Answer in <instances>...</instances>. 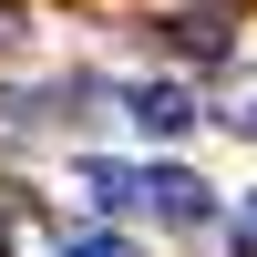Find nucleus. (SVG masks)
I'll use <instances>...</instances> for the list:
<instances>
[{
  "instance_id": "2",
  "label": "nucleus",
  "mask_w": 257,
  "mask_h": 257,
  "mask_svg": "<svg viewBox=\"0 0 257 257\" xmlns=\"http://www.w3.org/2000/svg\"><path fill=\"white\" fill-rule=\"evenodd\" d=\"M123 123H134L144 144H175V134H196V93H185V82H123Z\"/></svg>"
},
{
  "instance_id": "4",
  "label": "nucleus",
  "mask_w": 257,
  "mask_h": 257,
  "mask_svg": "<svg viewBox=\"0 0 257 257\" xmlns=\"http://www.w3.org/2000/svg\"><path fill=\"white\" fill-rule=\"evenodd\" d=\"M237 257H257V196L237 206Z\"/></svg>"
},
{
  "instance_id": "1",
  "label": "nucleus",
  "mask_w": 257,
  "mask_h": 257,
  "mask_svg": "<svg viewBox=\"0 0 257 257\" xmlns=\"http://www.w3.org/2000/svg\"><path fill=\"white\" fill-rule=\"evenodd\" d=\"M72 185L103 206V216H155V226H206L216 216V185L196 165H123V155H82Z\"/></svg>"
},
{
  "instance_id": "3",
  "label": "nucleus",
  "mask_w": 257,
  "mask_h": 257,
  "mask_svg": "<svg viewBox=\"0 0 257 257\" xmlns=\"http://www.w3.org/2000/svg\"><path fill=\"white\" fill-rule=\"evenodd\" d=\"M62 257H134V237H72Z\"/></svg>"
}]
</instances>
